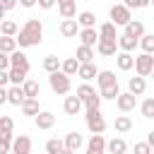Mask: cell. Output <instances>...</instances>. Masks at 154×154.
Returning <instances> with one entry per match:
<instances>
[{
    "label": "cell",
    "mask_w": 154,
    "mask_h": 154,
    "mask_svg": "<svg viewBox=\"0 0 154 154\" xmlns=\"http://www.w3.org/2000/svg\"><path fill=\"white\" fill-rule=\"evenodd\" d=\"M14 41H17V46H19V48L38 46V43L43 41V24H41L38 19H26V22H24V26L17 31Z\"/></svg>",
    "instance_id": "1"
},
{
    "label": "cell",
    "mask_w": 154,
    "mask_h": 154,
    "mask_svg": "<svg viewBox=\"0 0 154 154\" xmlns=\"http://www.w3.org/2000/svg\"><path fill=\"white\" fill-rule=\"evenodd\" d=\"M48 84H51V89L55 91V94H70V89H72V82H70V77L65 75V72H53V75H48Z\"/></svg>",
    "instance_id": "2"
},
{
    "label": "cell",
    "mask_w": 154,
    "mask_h": 154,
    "mask_svg": "<svg viewBox=\"0 0 154 154\" xmlns=\"http://www.w3.org/2000/svg\"><path fill=\"white\" fill-rule=\"evenodd\" d=\"M87 128H89V132L91 135H103V130H106V118L101 116V108L99 111H87Z\"/></svg>",
    "instance_id": "3"
},
{
    "label": "cell",
    "mask_w": 154,
    "mask_h": 154,
    "mask_svg": "<svg viewBox=\"0 0 154 154\" xmlns=\"http://www.w3.org/2000/svg\"><path fill=\"white\" fill-rule=\"evenodd\" d=\"M108 17H111V22H113L116 26H125V24L132 19V14H130V10H128L125 5H111Z\"/></svg>",
    "instance_id": "4"
},
{
    "label": "cell",
    "mask_w": 154,
    "mask_h": 154,
    "mask_svg": "<svg viewBox=\"0 0 154 154\" xmlns=\"http://www.w3.org/2000/svg\"><path fill=\"white\" fill-rule=\"evenodd\" d=\"M152 70H154V55H149V53H140V55L135 58V72H137L140 77H149Z\"/></svg>",
    "instance_id": "5"
},
{
    "label": "cell",
    "mask_w": 154,
    "mask_h": 154,
    "mask_svg": "<svg viewBox=\"0 0 154 154\" xmlns=\"http://www.w3.org/2000/svg\"><path fill=\"white\" fill-rule=\"evenodd\" d=\"M96 51H99V55H103V58L118 55V38H99Z\"/></svg>",
    "instance_id": "6"
},
{
    "label": "cell",
    "mask_w": 154,
    "mask_h": 154,
    "mask_svg": "<svg viewBox=\"0 0 154 154\" xmlns=\"http://www.w3.org/2000/svg\"><path fill=\"white\" fill-rule=\"evenodd\" d=\"M116 106H118L120 113H130V111H135V106H137V96H132L130 91H120L118 99H116Z\"/></svg>",
    "instance_id": "7"
},
{
    "label": "cell",
    "mask_w": 154,
    "mask_h": 154,
    "mask_svg": "<svg viewBox=\"0 0 154 154\" xmlns=\"http://www.w3.org/2000/svg\"><path fill=\"white\" fill-rule=\"evenodd\" d=\"M12 154H31V137L29 135H17L12 140Z\"/></svg>",
    "instance_id": "8"
},
{
    "label": "cell",
    "mask_w": 154,
    "mask_h": 154,
    "mask_svg": "<svg viewBox=\"0 0 154 154\" xmlns=\"http://www.w3.org/2000/svg\"><path fill=\"white\" fill-rule=\"evenodd\" d=\"M34 123H36L38 130H51V128L55 125V116H53L51 111H38V113L34 116Z\"/></svg>",
    "instance_id": "9"
},
{
    "label": "cell",
    "mask_w": 154,
    "mask_h": 154,
    "mask_svg": "<svg viewBox=\"0 0 154 154\" xmlns=\"http://www.w3.org/2000/svg\"><path fill=\"white\" fill-rule=\"evenodd\" d=\"M58 2V12L63 19H75L77 17V2L75 0H55Z\"/></svg>",
    "instance_id": "10"
},
{
    "label": "cell",
    "mask_w": 154,
    "mask_h": 154,
    "mask_svg": "<svg viewBox=\"0 0 154 154\" xmlns=\"http://www.w3.org/2000/svg\"><path fill=\"white\" fill-rule=\"evenodd\" d=\"M87 154H106V137L103 135H91L87 142Z\"/></svg>",
    "instance_id": "11"
},
{
    "label": "cell",
    "mask_w": 154,
    "mask_h": 154,
    "mask_svg": "<svg viewBox=\"0 0 154 154\" xmlns=\"http://www.w3.org/2000/svg\"><path fill=\"white\" fill-rule=\"evenodd\" d=\"M58 29H60V36H65V38H72V36L79 34V24H77V19H63Z\"/></svg>",
    "instance_id": "12"
},
{
    "label": "cell",
    "mask_w": 154,
    "mask_h": 154,
    "mask_svg": "<svg viewBox=\"0 0 154 154\" xmlns=\"http://www.w3.org/2000/svg\"><path fill=\"white\" fill-rule=\"evenodd\" d=\"M10 67H19V70H26L29 72V58H26V53H22L19 48L12 51L10 53Z\"/></svg>",
    "instance_id": "13"
},
{
    "label": "cell",
    "mask_w": 154,
    "mask_h": 154,
    "mask_svg": "<svg viewBox=\"0 0 154 154\" xmlns=\"http://www.w3.org/2000/svg\"><path fill=\"white\" fill-rule=\"evenodd\" d=\"M128 91L132 94V96H142L144 91H147V82H144V77H130L128 79Z\"/></svg>",
    "instance_id": "14"
},
{
    "label": "cell",
    "mask_w": 154,
    "mask_h": 154,
    "mask_svg": "<svg viewBox=\"0 0 154 154\" xmlns=\"http://www.w3.org/2000/svg\"><path fill=\"white\" fill-rule=\"evenodd\" d=\"M79 41H82V46H89V48H94L96 43H99V31L96 29H79Z\"/></svg>",
    "instance_id": "15"
},
{
    "label": "cell",
    "mask_w": 154,
    "mask_h": 154,
    "mask_svg": "<svg viewBox=\"0 0 154 154\" xmlns=\"http://www.w3.org/2000/svg\"><path fill=\"white\" fill-rule=\"evenodd\" d=\"M137 46H140V38H132V36H128V34H120V36H118V51L132 53Z\"/></svg>",
    "instance_id": "16"
},
{
    "label": "cell",
    "mask_w": 154,
    "mask_h": 154,
    "mask_svg": "<svg viewBox=\"0 0 154 154\" xmlns=\"http://www.w3.org/2000/svg\"><path fill=\"white\" fill-rule=\"evenodd\" d=\"M116 65H118V70L128 72V70L135 67V55H132V53H123V51H118V55H116Z\"/></svg>",
    "instance_id": "17"
},
{
    "label": "cell",
    "mask_w": 154,
    "mask_h": 154,
    "mask_svg": "<svg viewBox=\"0 0 154 154\" xmlns=\"http://www.w3.org/2000/svg\"><path fill=\"white\" fill-rule=\"evenodd\" d=\"M96 84H99V89H103V87L118 84V77H116V72H111V70H99V72H96Z\"/></svg>",
    "instance_id": "18"
},
{
    "label": "cell",
    "mask_w": 154,
    "mask_h": 154,
    "mask_svg": "<svg viewBox=\"0 0 154 154\" xmlns=\"http://www.w3.org/2000/svg\"><path fill=\"white\" fill-rule=\"evenodd\" d=\"M82 108H84V106H82V101H79L77 96H65V101H63V111H65L67 116H79Z\"/></svg>",
    "instance_id": "19"
},
{
    "label": "cell",
    "mask_w": 154,
    "mask_h": 154,
    "mask_svg": "<svg viewBox=\"0 0 154 154\" xmlns=\"http://www.w3.org/2000/svg\"><path fill=\"white\" fill-rule=\"evenodd\" d=\"M123 34H128V36H132V38H142L144 36V24L140 22V19H130L128 24H125V31Z\"/></svg>",
    "instance_id": "20"
},
{
    "label": "cell",
    "mask_w": 154,
    "mask_h": 154,
    "mask_svg": "<svg viewBox=\"0 0 154 154\" xmlns=\"http://www.w3.org/2000/svg\"><path fill=\"white\" fill-rule=\"evenodd\" d=\"M26 75H29V72H26V70H19V67H10V70H7V77H10V84H12V87H22V84L29 79Z\"/></svg>",
    "instance_id": "21"
},
{
    "label": "cell",
    "mask_w": 154,
    "mask_h": 154,
    "mask_svg": "<svg viewBox=\"0 0 154 154\" xmlns=\"http://www.w3.org/2000/svg\"><path fill=\"white\" fill-rule=\"evenodd\" d=\"M63 142H65V149H70V152H77V149L84 144V137H82L79 132H67V135L63 137Z\"/></svg>",
    "instance_id": "22"
},
{
    "label": "cell",
    "mask_w": 154,
    "mask_h": 154,
    "mask_svg": "<svg viewBox=\"0 0 154 154\" xmlns=\"http://www.w3.org/2000/svg\"><path fill=\"white\" fill-rule=\"evenodd\" d=\"M106 152L108 154H125L128 152V142L123 137H113V140L106 142Z\"/></svg>",
    "instance_id": "23"
},
{
    "label": "cell",
    "mask_w": 154,
    "mask_h": 154,
    "mask_svg": "<svg viewBox=\"0 0 154 154\" xmlns=\"http://www.w3.org/2000/svg\"><path fill=\"white\" fill-rule=\"evenodd\" d=\"M77 24H79L82 29H96V14L89 12V10H84V12L77 14Z\"/></svg>",
    "instance_id": "24"
},
{
    "label": "cell",
    "mask_w": 154,
    "mask_h": 154,
    "mask_svg": "<svg viewBox=\"0 0 154 154\" xmlns=\"http://www.w3.org/2000/svg\"><path fill=\"white\" fill-rule=\"evenodd\" d=\"M24 89L22 87H10L7 89V103H12V106H22L24 103Z\"/></svg>",
    "instance_id": "25"
},
{
    "label": "cell",
    "mask_w": 154,
    "mask_h": 154,
    "mask_svg": "<svg viewBox=\"0 0 154 154\" xmlns=\"http://www.w3.org/2000/svg\"><path fill=\"white\" fill-rule=\"evenodd\" d=\"M77 63L79 65H84V63H94V48H89V46H82L79 43V48H77Z\"/></svg>",
    "instance_id": "26"
},
{
    "label": "cell",
    "mask_w": 154,
    "mask_h": 154,
    "mask_svg": "<svg viewBox=\"0 0 154 154\" xmlns=\"http://www.w3.org/2000/svg\"><path fill=\"white\" fill-rule=\"evenodd\" d=\"M77 70H79L77 58H65V60L60 63V72H65L67 77H75V75H77Z\"/></svg>",
    "instance_id": "27"
},
{
    "label": "cell",
    "mask_w": 154,
    "mask_h": 154,
    "mask_svg": "<svg viewBox=\"0 0 154 154\" xmlns=\"http://www.w3.org/2000/svg\"><path fill=\"white\" fill-rule=\"evenodd\" d=\"M96 65L94 63H84V65H79V70H77V77H82L84 82H89V79H94L96 77Z\"/></svg>",
    "instance_id": "28"
},
{
    "label": "cell",
    "mask_w": 154,
    "mask_h": 154,
    "mask_svg": "<svg viewBox=\"0 0 154 154\" xmlns=\"http://www.w3.org/2000/svg\"><path fill=\"white\" fill-rule=\"evenodd\" d=\"M113 128H116V132H120V135L130 132V130H132V120H130V116H116Z\"/></svg>",
    "instance_id": "29"
},
{
    "label": "cell",
    "mask_w": 154,
    "mask_h": 154,
    "mask_svg": "<svg viewBox=\"0 0 154 154\" xmlns=\"http://www.w3.org/2000/svg\"><path fill=\"white\" fill-rule=\"evenodd\" d=\"M22 89H24V96H26V99H38L41 87H38V82H36V79H26V82L22 84Z\"/></svg>",
    "instance_id": "30"
},
{
    "label": "cell",
    "mask_w": 154,
    "mask_h": 154,
    "mask_svg": "<svg viewBox=\"0 0 154 154\" xmlns=\"http://www.w3.org/2000/svg\"><path fill=\"white\" fill-rule=\"evenodd\" d=\"M99 38H118L116 24H113V22H103V24L99 26Z\"/></svg>",
    "instance_id": "31"
},
{
    "label": "cell",
    "mask_w": 154,
    "mask_h": 154,
    "mask_svg": "<svg viewBox=\"0 0 154 154\" xmlns=\"http://www.w3.org/2000/svg\"><path fill=\"white\" fill-rule=\"evenodd\" d=\"M60 63H63V60H60L58 55H46V58H43V70H46L48 75H53V72L60 70Z\"/></svg>",
    "instance_id": "32"
},
{
    "label": "cell",
    "mask_w": 154,
    "mask_h": 154,
    "mask_svg": "<svg viewBox=\"0 0 154 154\" xmlns=\"http://www.w3.org/2000/svg\"><path fill=\"white\" fill-rule=\"evenodd\" d=\"M118 94H120V87L118 84H111V87H103V89H99V96H101V101L106 99V101H116L118 99Z\"/></svg>",
    "instance_id": "33"
},
{
    "label": "cell",
    "mask_w": 154,
    "mask_h": 154,
    "mask_svg": "<svg viewBox=\"0 0 154 154\" xmlns=\"http://www.w3.org/2000/svg\"><path fill=\"white\" fill-rule=\"evenodd\" d=\"M91 94H96V89H94V87H91L89 82H82V84L77 87V94H75V96H77V99H79V101L84 103V101H87V99H89Z\"/></svg>",
    "instance_id": "34"
},
{
    "label": "cell",
    "mask_w": 154,
    "mask_h": 154,
    "mask_svg": "<svg viewBox=\"0 0 154 154\" xmlns=\"http://www.w3.org/2000/svg\"><path fill=\"white\" fill-rule=\"evenodd\" d=\"M24 116H36L41 108H38V99H24V103L19 106Z\"/></svg>",
    "instance_id": "35"
},
{
    "label": "cell",
    "mask_w": 154,
    "mask_h": 154,
    "mask_svg": "<svg viewBox=\"0 0 154 154\" xmlns=\"http://www.w3.org/2000/svg\"><path fill=\"white\" fill-rule=\"evenodd\" d=\"M140 111H142V118H147V120H152V118H154V96H149V99H144V101L140 103Z\"/></svg>",
    "instance_id": "36"
},
{
    "label": "cell",
    "mask_w": 154,
    "mask_h": 154,
    "mask_svg": "<svg viewBox=\"0 0 154 154\" xmlns=\"http://www.w3.org/2000/svg\"><path fill=\"white\" fill-rule=\"evenodd\" d=\"M0 31H2V36H17V31H19V26H17V22H12V19H5L2 24H0Z\"/></svg>",
    "instance_id": "37"
},
{
    "label": "cell",
    "mask_w": 154,
    "mask_h": 154,
    "mask_svg": "<svg viewBox=\"0 0 154 154\" xmlns=\"http://www.w3.org/2000/svg\"><path fill=\"white\" fill-rule=\"evenodd\" d=\"M12 51H17V41L12 38V36H0V53H12Z\"/></svg>",
    "instance_id": "38"
},
{
    "label": "cell",
    "mask_w": 154,
    "mask_h": 154,
    "mask_svg": "<svg viewBox=\"0 0 154 154\" xmlns=\"http://www.w3.org/2000/svg\"><path fill=\"white\" fill-rule=\"evenodd\" d=\"M12 132H2L0 130V154H10V149H12Z\"/></svg>",
    "instance_id": "39"
},
{
    "label": "cell",
    "mask_w": 154,
    "mask_h": 154,
    "mask_svg": "<svg viewBox=\"0 0 154 154\" xmlns=\"http://www.w3.org/2000/svg\"><path fill=\"white\" fill-rule=\"evenodd\" d=\"M63 149H65V142L58 140V137H53V140L46 142V152H48V154H60Z\"/></svg>",
    "instance_id": "40"
},
{
    "label": "cell",
    "mask_w": 154,
    "mask_h": 154,
    "mask_svg": "<svg viewBox=\"0 0 154 154\" xmlns=\"http://www.w3.org/2000/svg\"><path fill=\"white\" fill-rule=\"evenodd\" d=\"M140 48H142V53H154V34H144L142 38H140Z\"/></svg>",
    "instance_id": "41"
},
{
    "label": "cell",
    "mask_w": 154,
    "mask_h": 154,
    "mask_svg": "<svg viewBox=\"0 0 154 154\" xmlns=\"http://www.w3.org/2000/svg\"><path fill=\"white\" fill-rule=\"evenodd\" d=\"M82 106H84L87 111H99V108H101V96H99V91H96V94H91Z\"/></svg>",
    "instance_id": "42"
},
{
    "label": "cell",
    "mask_w": 154,
    "mask_h": 154,
    "mask_svg": "<svg viewBox=\"0 0 154 154\" xmlns=\"http://www.w3.org/2000/svg\"><path fill=\"white\" fill-rule=\"evenodd\" d=\"M0 130L2 132H12L14 130V120L10 116H0Z\"/></svg>",
    "instance_id": "43"
},
{
    "label": "cell",
    "mask_w": 154,
    "mask_h": 154,
    "mask_svg": "<svg viewBox=\"0 0 154 154\" xmlns=\"http://www.w3.org/2000/svg\"><path fill=\"white\" fill-rule=\"evenodd\" d=\"M135 154H152V147L147 144V142H135Z\"/></svg>",
    "instance_id": "44"
},
{
    "label": "cell",
    "mask_w": 154,
    "mask_h": 154,
    "mask_svg": "<svg viewBox=\"0 0 154 154\" xmlns=\"http://www.w3.org/2000/svg\"><path fill=\"white\" fill-rule=\"evenodd\" d=\"M0 70H5V72L10 70V55L7 53H0Z\"/></svg>",
    "instance_id": "45"
},
{
    "label": "cell",
    "mask_w": 154,
    "mask_h": 154,
    "mask_svg": "<svg viewBox=\"0 0 154 154\" xmlns=\"http://www.w3.org/2000/svg\"><path fill=\"white\" fill-rule=\"evenodd\" d=\"M17 2H19V0H0V5H2V10H5V12H7V10H14V7H17Z\"/></svg>",
    "instance_id": "46"
},
{
    "label": "cell",
    "mask_w": 154,
    "mask_h": 154,
    "mask_svg": "<svg viewBox=\"0 0 154 154\" xmlns=\"http://www.w3.org/2000/svg\"><path fill=\"white\" fill-rule=\"evenodd\" d=\"M36 5H38V7H41V10H51V7H53V5H55V0H38V2H36Z\"/></svg>",
    "instance_id": "47"
},
{
    "label": "cell",
    "mask_w": 154,
    "mask_h": 154,
    "mask_svg": "<svg viewBox=\"0 0 154 154\" xmlns=\"http://www.w3.org/2000/svg\"><path fill=\"white\" fill-rule=\"evenodd\" d=\"M7 84H10V77L5 70H0V87H7Z\"/></svg>",
    "instance_id": "48"
},
{
    "label": "cell",
    "mask_w": 154,
    "mask_h": 154,
    "mask_svg": "<svg viewBox=\"0 0 154 154\" xmlns=\"http://www.w3.org/2000/svg\"><path fill=\"white\" fill-rule=\"evenodd\" d=\"M2 103H7V89L5 87H0V106Z\"/></svg>",
    "instance_id": "49"
},
{
    "label": "cell",
    "mask_w": 154,
    "mask_h": 154,
    "mask_svg": "<svg viewBox=\"0 0 154 154\" xmlns=\"http://www.w3.org/2000/svg\"><path fill=\"white\" fill-rule=\"evenodd\" d=\"M144 142H147V144L154 149V130H149V132H147V140H144Z\"/></svg>",
    "instance_id": "50"
},
{
    "label": "cell",
    "mask_w": 154,
    "mask_h": 154,
    "mask_svg": "<svg viewBox=\"0 0 154 154\" xmlns=\"http://www.w3.org/2000/svg\"><path fill=\"white\" fill-rule=\"evenodd\" d=\"M36 2H38V0H19V5H22V7H34Z\"/></svg>",
    "instance_id": "51"
},
{
    "label": "cell",
    "mask_w": 154,
    "mask_h": 154,
    "mask_svg": "<svg viewBox=\"0 0 154 154\" xmlns=\"http://www.w3.org/2000/svg\"><path fill=\"white\" fill-rule=\"evenodd\" d=\"M5 22V10H2V5H0V24Z\"/></svg>",
    "instance_id": "52"
},
{
    "label": "cell",
    "mask_w": 154,
    "mask_h": 154,
    "mask_svg": "<svg viewBox=\"0 0 154 154\" xmlns=\"http://www.w3.org/2000/svg\"><path fill=\"white\" fill-rule=\"evenodd\" d=\"M60 154H75V152H70V149H63V152H60Z\"/></svg>",
    "instance_id": "53"
},
{
    "label": "cell",
    "mask_w": 154,
    "mask_h": 154,
    "mask_svg": "<svg viewBox=\"0 0 154 154\" xmlns=\"http://www.w3.org/2000/svg\"><path fill=\"white\" fill-rule=\"evenodd\" d=\"M149 5H152V7H154V0H149Z\"/></svg>",
    "instance_id": "54"
},
{
    "label": "cell",
    "mask_w": 154,
    "mask_h": 154,
    "mask_svg": "<svg viewBox=\"0 0 154 154\" xmlns=\"http://www.w3.org/2000/svg\"><path fill=\"white\" fill-rule=\"evenodd\" d=\"M152 77H154V70H152Z\"/></svg>",
    "instance_id": "55"
},
{
    "label": "cell",
    "mask_w": 154,
    "mask_h": 154,
    "mask_svg": "<svg viewBox=\"0 0 154 154\" xmlns=\"http://www.w3.org/2000/svg\"><path fill=\"white\" fill-rule=\"evenodd\" d=\"M152 154H154V149H152Z\"/></svg>",
    "instance_id": "56"
}]
</instances>
